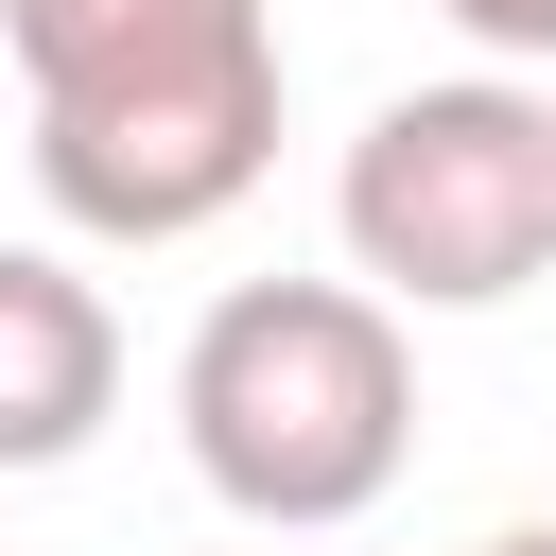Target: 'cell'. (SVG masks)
<instances>
[{"label":"cell","mask_w":556,"mask_h":556,"mask_svg":"<svg viewBox=\"0 0 556 556\" xmlns=\"http://www.w3.org/2000/svg\"><path fill=\"white\" fill-rule=\"evenodd\" d=\"M122 417V313L87 261L0 243V469H70Z\"/></svg>","instance_id":"4"},{"label":"cell","mask_w":556,"mask_h":556,"mask_svg":"<svg viewBox=\"0 0 556 556\" xmlns=\"http://www.w3.org/2000/svg\"><path fill=\"white\" fill-rule=\"evenodd\" d=\"M0 52L87 243H191L278 174V0H0Z\"/></svg>","instance_id":"1"},{"label":"cell","mask_w":556,"mask_h":556,"mask_svg":"<svg viewBox=\"0 0 556 556\" xmlns=\"http://www.w3.org/2000/svg\"><path fill=\"white\" fill-rule=\"evenodd\" d=\"M486 556H556V521H504V539H486Z\"/></svg>","instance_id":"6"},{"label":"cell","mask_w":556,"mask_h":556,"mask_svg":"<svg viewBox=\"0 0 556 556\" xmlns=\"http://www.w3.org/2000/svg\"><path fill=\"white\" fill-rule=\"evenodd\" d=\"M434 17H452L486 70H556V0H434Z\"/></svg>","instance_id":"5"},{"label":"cell","mask_w":556,"mask_h":556,"mask_svg":"<svg viewBox=\"0 0 556 556\" xmlns=\"http://www.w3.org/2000/svg\"><path fill=\"white\" fill-rule=\"evenodd\" d=\"M191 486L261 539H330L417 469V348L382 278H243L174 348Z\"/></svg>","instance_id":"2"},{"label":"cell","mask_w":556,"mask_h":556,"mask_svg":"<svg viewBox=\"0 0 556 556\" xmlns=\"http://www.w3.org/2000/svg\"><path fill=\"white\" fill-rule=\"evenodd\" d=\"M348 278H382L400 313H504L521 278H556V87L521 70H452L400 87L348 139Z\"/></svg>","instance_id":"3"}]
</instances>
